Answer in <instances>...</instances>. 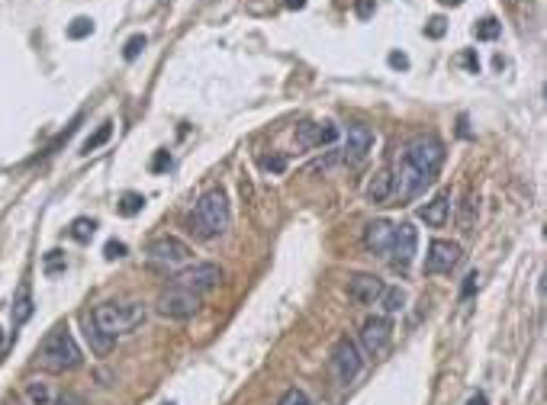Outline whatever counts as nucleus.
Here are the masks:
<instances>
[{
    "label": "nucleus",
    "instance_id": "nucleus-5",
    "mask_svg": "<svg viewBox=\"0 0 547 405\" xmlns=\"http://www.w3.org/2000/svg\"><path fill=\"white\" fill-rule=\"evenodd\" d=\"M364 367V357L357 351L351 338H338L335 351H332V376H335L338 386H351L357 380V373Z\"/></svg>",
    "mask_w": 547,
    "mask_h": 405
},
{
    "label": "nucleus",
    "instance_id": "nucleus-34",
    "mask_svg": "<svg viewBox=\"0 0 547 405\" xmlns=\"http://www.w3.org/2000/svg\"><path fill=\"white\" fill-rule=\"evenodd\" d=\"M103 254H107V261H119V257H126V245L123 241H107Z\"/></svg>",
    "mask_w": 547,
    "mask_h": 405
},
{
    "label": "nucleus",
    "instance_id": "nucleus-2",
    "mask_svg": "<svg viewBox=\"0 0 547 405\" xmlns=\"http://www.w3.org/2000/svg\"><path fill=\"white\" fill-rule=\"evenodd\" d=\"M81 360H84V357H81V347H77V341L71 338L68 325L52 328L43 338L39 351H36V364L43 367V370H49V373L75 370V367H81Z\"/></svg>",
    "mask_w": 547,
    "mask_h": 405
},
{
    "label": "nucleus",
    "instance_id": "nucleus-31",
    "mask_svg": "<svg viewBox=\"0 0 547 405\" xmlns=\"http://www.w3.org/2000/svg\"><path fill=\"white\" fill-rule=\"evenodd\" d=\"M142 49H145V36H132V39L126 42V49H123V58H126V61H135V58L142 55Z\"/></svg>",
    "mask_w": 547,
    "mask_h": 405
},
{
    "label": "nucleus",
    "instance_id": "nucleus-8",
    "mask_svg": "<svg viewBox=\"0 0 547 405\" xmlns=\"http://www.w3.org/2000/svg\"><path fill=\"white\" fill-rule=\"evenodd\" d=\"M200 299L203 296H197V293H190V289L171 283V286L158 296V312L164 315V319H190V315L200 309Z\"/></svg>",
    "mask_w": 547,
    "mask_h": 405
},
{
    "label": "nucleus",
    "instance_id": "nucleus-16",
    "mask_svg": "<svg viewBox=\"0 0 547 405\" xmlns=\"http://www.w3.org/2000/svg\"><path fill=\"white\" fill-rule=\"evenodd\" d=\"M447 213H451V193H438L431 203H425V206L419 209V215H422V222L425 225H431V229H441V225L447 222Z\"/></svg>",
    "mask_w": 547,
    "mask_h": 405
},
{
    "label": "nucleus",
    "instance_id": "nucleus-29",
    "mask_svg": "<svg viewBox=\"0 0 547 405\" xmlns=\"http://www.w3.org/2000/svg\"><path fill=\"white\" fill-rule=\"evenodd\" d=\"M277 405H316V402H312V399L306 396L303 389H296V386H293V389H286L284 396H280Z\"/></svg>",
    "mask_w": 547,
    "mask_h": 405
},
{
    "label": "nucleus",
    "instance_id": "nucleus-19",
    "mask_svg": "<svg viewBox=\"0 0 547 405\" xmlns=\"http://www.w3.org/2000/svg\"><path fill=\"white\" fill-rule=\"evenodd\" d=\"M33 315V296H29V286H20L17 289V299H13V309H10V319H13V328H20V325L26 322Z\"/></svg>",
    "mask_w": 547,
    "mask_h": 405
},
{
    "label": "nucleus",
    "instance_id": "nucleus-23",
    "mask_svg": "<svg viewBox=\"0 0 547 405\" xmlns=\"http://www.w3.org/2000/svg\"><path fill=\"white\" fill-rule=\"evenodd\" d=\"M142 206H145V197L142 193H123V197H119V215H139L142 213Z\"/></svg>",
    "mask_w": 547,
    "mask_h": 405
},
{
    "label": "nucleus",
    "instance_id": "nucleus-25",
    "mask_svg": "<svg viewBox=\"0 0 547 405\" xmlns=\"http://www.w3.org/2000/svg\"><path fill=\"white\" fill-rule=\"evenodd\" d=\"M93 33V20L91 17H77L68 23V39H87Z\"/></svg>",
    "mask_w": 547,
    "mask_h": 405
},
{
    "label": "nucleus",
    "instance_id": "nucleus-42",
    "mask_svg": "<svg viewBox=\"0 0 547 405\" xmlns=\"http://www.w3.org/2000/svg\"><path fill=\"white\" fill-rule=\"evenodd\" d=\"M438 3H441V7H461L463 0H438Z\"/></svg>",
    "mask_w": 547,
    "mask_h": 405
},
{
    "label": "nucleus",
    "instance_id": "nucleus-38",
    "mask_svg": "<svg viewBox=\"0 0 547 405\" xmlns=\"http://www.w3.org/2000/svg\"><path fill=\"white\" fill-rule=\"evenodd\" d=\"M55 405H84V399L77 396V392H71V389H68V392H61V396L55 399Z\"/></svg>",
    "mask_w": 547,
    "mask_h": 405
},
{
    "label": "nucleus",
    "instance_id": "nucleus-35",
    "mask_svg": "<svg viewBox=\"0 0 547 405\" xmlns=\"http://www.w3.org/2000/svg\"><path fill=\"white\" fill-rule=\"evenodd\" d=\"M61 267H65V257H61V251H49V254H45V270L55 273V270H61Z\"/></svg>",
    "mask_w": 547,
    "mask_h": 405
},
{
    "label": "nucleus",
    "instance_id": "nucleus-15",
    "mask_svg": "<svg viewBox=\"0 0 547 405\" xmlns=\"http://www.w3.org/2000/svg\"><path fill=\"white\" fill-rule=\"evenodd\" d=\"M390 238H393V222H387V219H377V222H371L364 229V245L373 254H387Z\"/></svg>",
    "mask_w": 547,
    "mask_h": 405
},
{
    "label": "nucleus",
    "instance_id": "nucleus-32",
    "mask_svg": "<svg viewBox=\"0 0 547 405\" xmlns=\"http://www.w3.org/2000/svg\"><path fill=\"white\" fill-rule=\"evenodd\" d=\"M261 165L268 167L270 174H284V171H286V158H284V155H264V158H261Z\"/></svg>",
    "mask_w": 547,
    "mask_h": 405
},
{
    "label": "nucleus",
    "instance_id": "nucleus-41",
    "mask_svg": "<svg viewBox=\"0 0 547 405\" xmlns=\"http://www.w3.org/2000/svg\"><path fill=\"white\" fill-rule=\"evenodd\" d=\"M467 405H486V396H483V392H477V396H473Z\"/></svg>",
    "mask_w": 547,
    "mask_h": 405
},
{
    "label": "nucleus",
    "instance_id": "nucleus-21",
    "mask_svg": "<svg viewBox=\"0 0 547 405\" xmlns=\"http://www.w3.org/2000/svg\"><path fill=\"white\" fill-rule=\"evenodd\" d=\"M473 33H477L480 42H493V39H499V33H502V23H499L496 17H483L480 23L473 26Z\"/></svg>",
    "mask_w": 547,
    "mask_h": 405
},
{
    "label": "nucleus",
    "instance_id": "nucleus-28",
    "mask_svg": "<svg viewBox=\"0 0 547 405\" xmlns=\"http://www.w3.org/2000/svg\"><path fill=\"white\" fill-rule=\"evenodd\" d=\"M26 396H29L33 405H49V386H45V383H29V386H26Z\"/></svg>",
    "mask_w": 547,
    "mask_h": 405
},
{
    "label": "nucleus",
    "instance_id": "nucleus-22",
    "mask_svg": "<svg viewBox=\"0 0 547 405\" xmlns=\"http://www.w3.org/2000/svg\"><path fill=\"white\" fill-rule=\"evenodd\" d=\"M109 135H113V123H103L100 129H97V132L93 135H87V142L84 145H81V155H91V151H97L100 148V145H107L109 142Z\"/></svg>",
    "mask_w": 547,
    "mask_h": 405
},
{
    "label": "nucleus",
    "instance_id": "nucleus-20",
    "mask_svg": "<svg viewBox=\"0 0 547 405\" xmlns=\"http://www.w3.org/2000/svg\"><path fill=\"white\" fill-rule=\"evenodd\" d=\"M377 303L383 306V312H387V315L399 312V309L406 306V289H399V286H387L383 293H380Z\"/></svg>",
    "mask_w": 547,
    "mask_h": 405
},
{
    "label": "nucleus",
    "instance_id": "nucleus-12",
    "mask_svg": "<svg viewBox=\"0 0 547 405\" xmlns=\"http://www.w3.org/2000/svg\"><path fill=\"white\" fill-rule=\"evenodd\" d=\"M373 148V132L367 125H348L345 135V148H341V161L345 165H361L364 158L371 155Z\"/></svg>",
    "mask_w": 547,
    "mask_h": 405
},
{
    "label": "nucleus",
    "instance_id": "nucleus-37",
    "mask_svg": "<svg viewBox=\"0 0 547 405\" xmlns=\"http://www.w3.org/2000/svg\"><path fill=\"white\" fill-rule=\"evenodd\" d=\"M390 68H396V71H406V68H409V58L403 55V52H390Z\"/></svg>",
    "mask_w": 547,
    "mask_h": 405
},
{
    "label": "nucleus",
    "instance_id": "nucleus-6",
    "mask_svg": "<svg viewBox=\"0 0 547 405\" xmlns=\"http://www.w3.org/2000/svg\"><path fill=\"white\" fill-rule=\"evenodd\" d=\"M145 254H148V261H152L155 267H161V270H174V267L190 261V248H187L180 238H174V235H158V238L148 245Z\"/></svg>",
    "mask_w": 547,
    "mask_h": 405
},
{
    "label": "nucleus",
    "instance_id": "nucleus-27",
    "mask_svg": "<svg viewBox=\"0 0 547 405\" xmlns=\"http://www.w3.org/2000/svg\"><path fill=\"white\" fill-rule=\"evenodd\" d=\"M457 65L467 68L470 75H480V55H477V49H463L461 55H457Z\"/></svg>",
    "mask_w": 547,
    "mask_h": 405
},
{
    "label": "nucleus",
    "instance_id": "nucleus-13",
    "mask_svg": "<svg viewBox=\"0 0 547 405\" xmlns=\"http://www.w3.org/2000/svg\"><path fill=\"white\" fill-rule=\"evenodd\" d=\"M383 289H387L383 280L373 277V273H354L351 280H348V296H351L357 306H373Z\"/></svg>",
    "mask_w": 547,
    "mask_h": 405
},
{
    "label": "nucleus",
    "instance_id": "nucleus-7",
    "mask_svg": "<svg viewBox=\"0 0 547 405\" xmlns=\"http://www.w3.org/2000/svg\"><path fill=\"white\" fill-rule=\"evenodd\" d=\"M222 267L219 264H210V261H203V264H194L187 267V270H180L174 277V286H184L190 289V293H197V296H203V293H210V289H216L219 283H222Z\"/></svg>",
    "mask_w": 547,
    "mask_h": 405
},
{
    "label": "nucleus",
    "instance_id": "nucleus-14",
    "mask_svg": "<svg viewBox=\"0 0 547 405\" xmlns=\"http://www.w3.org/2000/svg\"><path fill=\"white\" fill-rule=\"evenodd\" d=\"M338 142V129L332 123H303L296 129V145L300 148H322Z\"/></svg>",
    "mask_w": 547,
    "mask_h": 405
},
{
    "label": "nucleus",
    "instance_id": "nucleus-1",
    "mask_svg": "<svg viewBox=\"0 0 547 405\" xmlns=\"http://www.w3.org/2000/svg\"><path fill=\"white\" fill-rule=\"evenodd\" d=\"M232 225V213H229V199L222 190H206L197 199L194 213H190V231H197L200 238L213 241L222 238Z\"/></svg>",
    "mask_w": 547,
    "mask_h": 405
},
{
    "label": "nucleus",
    "instance_id": "nucleus-24",
    "mask_svg": "<svg viewBox=\"0 0 547 405\" xmlns=\"http://www.w3.org/2000/svg\"><path fill=\"white\" fill-rule=\"evenodd\" d=\"M93 231H97V222H93V219H87V215H81V219H75V222H71V238L81 241V245L93 238Z\"/></svg>",
    "mask_w": 547,
    "mask_h": 405
},
{
    "label": "nucleus",
    "instance_id": "nucleus-10",
    "mask_svg": "<svg viewBox=\"0 0 547 405\" xmlns=\"http://www.w3.org/2000/svg\"><path fill=\"white\" fill-rule=\"evenodd\" d=\"M415 248H419V231H415V225L403 222V225H393V238H390V261H393V267H409L415 257Z\"/></svg>",
    "mask_w": 547,
    "mask_h": 405
},
{
    "label": "nucleus",
    "instance_id": "nucleus-9",
    "mask_svg": "<svg viewBox=\"0 0 547 405\" xmlns=\"http://www.w3.org/2000/svg\"><path fill=\"white\" fill-rule=\"evenodd\" d=\"M390 338H393V322L390 315H371L367 322L361 325V347L367 357H380L387 351Z\"/></svg>",
    "mask_w": 547,
    "mask_h": 405
},
{
    "label": "nucleus",
    "instance_id": "nucleus-26",
    "mask_svg": "<svg viewBox=\"0 0 547 405\" xmlns=\"http://www.w3.org/2000/svg\"><path fill=\"white\" fill-rule=\"evenodd\" d=\"M477 203H480V199L473 197V193H467V199H463V209H461V229L463 231H470L473 229V215H477Z\"/></svg>",
    "mask_w": 547,
    "mask_h": 405
},
{
    "label": "nucleus",
    "instance_id": "nucleus-39",
    "mask_svg": "<svg viewBox=\"0 0 547 405\" xmlns=\"http://www.w3.org/2000/svg\"><path fill=\"white\" fill-rule=\"evenodd\" d=\"M357 17L361 20L373 17V0H357Z\"/></svg>",
    "mask_w": 547,
    "mask_h": 405
},
{
    "label": "nucleus",
    "instance_id": "nucleus-30",
    "mask_svg": "<svg viewBox=\"0 0 547 405\" xmlns=\"http://www.w3.org/2000/svg\"><path fill=\"white\" fill-rule=\"evenodd\" d=\"M445 33H447V20L445 17H431L429 23H425V36H429V39H441Z\"/></svg>",
    "mask_w": 547,
    "mask_h": 405
},
{
    "label": "nucleus",
    "instance_id": "nucleus-40",
    "mask_svg": "<svg viewBox=\"0 0 547 405\" xmlns=\"http://www.w3.org/2000/svg\"><path fill=\"white\" fill-rule=\"evenodd\" d=\"M286 7H290V10H303L306 0H286Z\"/></svg>",
    "mask_w": 547,
    "mask_h": 405
},
{
    "label": "nucleus",
    "instance_id": "nucleus-4",
    "mask_svg": "<svg viewBox=\"0 0 547 405\" xmlns=\"http://www.w3.org/2000/svg\"><path fill=\"white\" fill-rule=\"evenodd\" d=\"M403 161L409 167H415L419 174H425V177L435 181V174L441 171V165H445V145H441L438 135L422 132V135H415V139H409Z\"/></svg>",
    "mask_w": 547,
    "mask_h": 405
},
{
    "label": "nucleus",
    "instance_id": "nucleus-33",
    "mask_svg": "<svg viewBox=\"0 0 547 405\" xmlns=\"http://www.w3.org/2000/svg\"><path fill=\"white\" fill-rule=\"evenodd\" d=\"M477 286H480V273L473 270V273H467V277H463L461 296H463V299H467V296H473V293H477Z\"/></svg>",
    "mask_w": 547,
    "mask_h": 405
},
{
    "label": "nucleus",
    "instance_id": "nucleus-18",
    "mask_svg": "<svg viewBox=\"0 0 547 405\" xmlns=\"http://www.w3.org/2000/svg\"><path fill=\"white\" fill-rule=\"evenodd\" d=\"M367 199L371 203H390L393 199V174L390 171L373 174V181L367 183Z\"/></svg>",
    "mask_w": 547,
    "mask_h": 405
},
{
    "label": "nucleus",
    "instance_id": "nucleus-36",
    "mask_svg": "<svg viewBox=\"0 0 547 405\" xmlns=\"http://www.w3.org/2000/svg\"><path fill=\"white\" fill-rule=\"evenodd\" d=\"M168 167H171V155H168V151H155V158H152V171L161 174V171H168Z\"/></svg>",
    "mask_w": 547,
    "mask_h": 405
},
{
    "label": "nucleus",
    "instance_id": "nucleus-17",
    "mask_svg": "<svg viewBox=\"0 0 547 405\" xmlns=\"http://www.w3.org/2000/svg\"><path fill=\"white\" fill-rule=\"evenodd\" d=\"M84 335H87V341H91L93 354H100V357H107L109 351H113V344H116V338H113V335H107L100 325L93 322L91 315H84Z\"/></svg>",
    "mask_w": 547,
    "mask_h": 405
},
{
    "label": "nucleus",
    "instance_id": "nucleus-11",
    "mask_svg": "<svg viewBox=\"0 0 547 405\" xmlns=\"http://www.w3.org/2000/svg\"><path fill=\"white\" fill-rule=\"evenodd\" d=\"M461 264V245L447 238H435L425 254V273H451Z\"/></svg>",
    "mask_w": 547,
    "mask_h": 405
},
{
    "label": "nucleus",
    "instance_id": "nucleus-3",
    "mask_svg": "<svg viewBox=\"0 0 547 405\" xmlns=\"http://www.w3.org/2000/svg\"><path fill=\"white\" fill-rule=\"evenodd\" d=\"M91 319L107 335L119 338V335H129L145 322V303H100L91 312Z\"/></svg>",
    "mask_w": 547,
    "mask_h": 405
}]
</instances>
